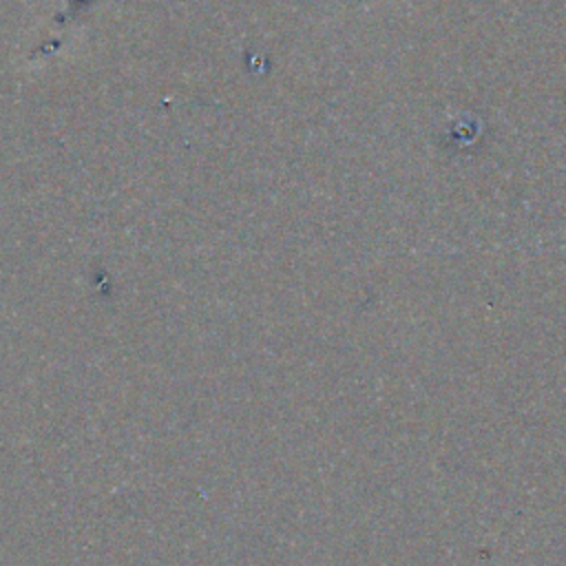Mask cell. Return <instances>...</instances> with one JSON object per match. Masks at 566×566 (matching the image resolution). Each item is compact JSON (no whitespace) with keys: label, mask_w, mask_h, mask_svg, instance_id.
<instances>
[{"label":"cell","mask_w":566,"mask_h":566,"mask_svg":"<svg viewBox=\"0 0 566 566\" xmlns=\"http://www.w3.org/2000/svg\"><path fill=\"white\" fill-rule=\"evenodd\" d=\"M402 2H407V0H402Z\"/></svg>","instance_id":"1"}]
</instances>
